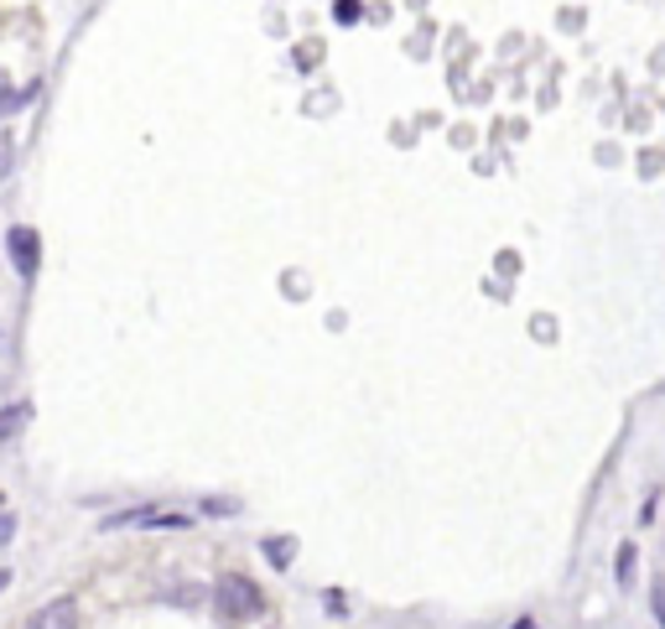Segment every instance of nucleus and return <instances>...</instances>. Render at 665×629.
<instances>
[{
	"instance_id": "f257e3e1",
	"label": "nucleus",
	"mask_w": 665,
	"mask_h": 629,
	"mask_svg": "<svg viewBox=\"0 0 665 629\" xmlns=\"http://www.w3.org/2000/svg\"><path fill=\"white\" fill-rule=\"evenodd\" d=\"M214 604H219L224 619H255V614L265 609L260 588L244 573H224L219 583H214Z\"/></svg>"
},
{
	"instance_id": "f03ea898",
	"label": "nucleus",
	"mask_w": 665,
	"mask_h": 629,
	"mask_svg": "<svg viewBox=\"0 0 665 629\" xmlns=\"http://www.w3.org/2000/svg\"><path fill=\"white\" fill-rule=\"evenodd\" d=\"M6 250H11V260H17V271L26 281L37 276V256H42V245H37V229H26V224H17L11 235H6Z\"/></svg>"
},
{
	"instance_id": "7ed1b4c3",
	"label": "nucleus",
	"mask_w": 665,
	"mask_h": 629,
	"mask_svg": "<svg viewBox=\"0 0 665 629\" xmlns=\"http://www.w3.org/2000/svg\"><path fill=\"white\" fill-rule=\"evenodd\" d=\"M26 629H78V604L74 598H53V604H42V609L32 614Z\"/></svg>"
},
{
	"instance_id": "20e7f679",
	"label": "nucleus",
	"mask_w": 665,
	"mask_h": 629,
	"mask_svg": "<svg viewBox=\"0 0 665 629\" xmlns=\"http://www.w3.org/2000/svg\"><path fill=\"white\" fill-rule=\"evenodd\" d=\"M26 422H32V401L6 406V411H0V443H6V437H21V432H26Z\"/></svg>"
},
{
	"instance_id": "39448f33",
	"label": "nucleus",
	"mask_w": 665,
	"mask_h": 629,
	"mask_svg": "<svg viewBox=\"0 0 665 629\" xmlns=\"http://www.w3.org/2000/svg\"><path fill=\"white\" fill-rule=\"evenodd\" d=\"M634 567H640V546H634V541H624V546H619V556H613V573H619V583H634Z\"/></svg>"
},
{
	"instance_id": "423d86ee",
	"label": "nucleus",
	"mask_w": 665,
	"mask_h": 629,
	"mask_svg": "<svg viewBox=\"0 0 665 629\" xmlns=\"http://www.w3.org/2000/svg\"><path fill=\"white\" fill-rule=\"evenodd\" d=\"M292 552H296L292 536H271V541H265V556H271L276 567H286V562H292Z\"/></svg>"
},
{
	"instance_id": "0eeeda50",
	"label": "nucleus",
	"mask_w": 665,
	"mask_h": 629,
	"mask_svg": "<svg viewBox=\"0 0 665 629\" xmlns=\"http://www.w3.org/2000/svg\"><path fill=\"white\" fill-rule=\"evenodd\" d=\"M240 500H204V516H235Z\"/></svg>"
},
{
	"instance_id": "6e6552de",
	"label": "nucleus",
	"mask_w": 665,
	"mask_h": 629,
	"mask_svg": "<svg viewBox=\"0 0 665 629\" xmlns=\"http://www.w3.org/2000/svg\"><path fill=\"white\" fill-rule=\"evenodd\" d=\"M323 609H328V614H344V609H349V598H344L338 588H328V593H323Z\"/></svg>"
},
{
	"instance_id": "1a4fd4ad",
	"label": "nucleus",
	"mask_w": 665,
	"mask_h": 629,
	"mask_svg": "<svg viewBox=\"0 0 665 629\" xmlns=\"http://www.w3.org/2000/svg\"><path fill=\"white\" fill-rule=\"evenodd\" d=\"M11 156H17V147H11V135H0V183H6V172H11Z\"/></svg>"
},
{
	"instance_id": "9d476101",
	"label": "nucleus",
	"mask_w": 665,
	"mask_h": 629,
	"mask_svg": "<svg viewBox=\"0 0 665 629\" xmlns=\"http://www.w3.org/2000/svg\"><path fill=\"white\" fill-rule=\"evenodd\" d=\"M11 536H17V516H11V510H0V546H6Z\"/></svg>"
},
{
	"instance_id": "9b49d317",
	"label": "nucleus",
	"mask_w": 665,
	"mask_h": 629,
	"mask_svg": "<svg viewBox=\"0 0 665 629\" xmlns=\"http://www.w3.org/2000/svg\"><path fill=\"white\" fill-rule=\"evenodd\" d=\"M332 11H338V21H353V17H359V6H353V0H338Z\"/></svg>"
},
{
	"instance_id": "f8f14e48",
	"label": "nucleus",
	"mask_w": 665,
	"mask_h": 629,
	"mask_svg": "<svg viewBox=\"0 0 665 629\" xmlns=\"http://www.w3.org/2000/svg\"><path fill=\"white\" fill-rule=\"evenodd\" d=\"M6 588H11V573H6V567H0V593H6Z\"/></svg>"
},
{
	"instance_id": "ddd939ff",
	"label": "nucleus",
	"mask_w": 665,
	"mask_h": 629,
	"mask_svg": "<svg viewBox=\"0 0 665 629\" xmlns=\"http://www.w3.org/2000/svg\"><path fill=\"white\" fill-rule=\"evenodd\" d=\"M515 629H536V625H531V619H520V625Z\"/></svg>"
},
{
	"instance_id": "4468645a",
	"label": "nucleus",
	"mask_w": 665,
	"mask_h": 629,
	"mask_svg": "<svg viewBox=\"0 0 665 629\" xmlns=\"http://www.w3.org/2000/svg\"><path fill=\"white\" fill-rule=\"evenodd\" d=\"M0 505H6V500H0Z\"/></svg>"
}]
</instances>
